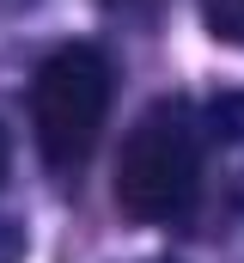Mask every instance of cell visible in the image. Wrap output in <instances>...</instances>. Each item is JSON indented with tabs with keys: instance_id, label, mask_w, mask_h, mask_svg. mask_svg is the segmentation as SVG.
I'll return each mask as SVG.
<instances>
[{
	"instance_id": "obj_3",
	"label": "cell",
	"mask_w": 244,
	"mask_h": 263,
	"mask_svg": "<svg viewBox=\"0 0 244 263\" xmlns=\"http://www.w3.org/2000/svg\"><path fill=\"white\" fill-rule=\"evenodd\" d=\"M201 129L220 135V141H244V92H220V98L201 110Z\"/></svg>"
},
{
	"instance_id": "obj_1",
	"label": "cell",
	"mask_w": 244,
	"mask_h": 263,
	"mask_svg": "<svg viewBox=\"0 0 244 263\" xmlns=\"http://www.w3.org/2000/svg\"><path fill=\"white\" fill-rule=\"evenodd\" d=\"M201 159H208L201 110L183 104V98H159L122 141V159H116L122 214H134L147 227L183 220L201 196Z\"/></svg>"
},
{
	"instance_id": "obj_4",
	"label": "cell",
	"mask_w": 244,
	"mask_h": 263,
	"mask_svg": "<svg viewBox=\"0 0 244 263\" xmlns=\"http://www.w3.org/2000/svg\"><path fill=\"white\" fill-rule=\"evenodd\" d=\"M201 25L220 43H244V0H201Z\"/></svg>"
},
{
	"instance_id": "obj_6",
	"label": "cell",
	"mask_w": 244,
	"mask_h": 263,
	"mask_svg": "<svg viewBox=\"0 0 244 263\" xmlns=\"http://www.w3.org/2000/svg\"><path fill=\"white\" fill-rule=\"evenodd\" d=\"M18 6H31V0H0V12H18Z\"/></svg>"
},
{
	"instance_id": "obj_2",
	"label": "cell",
	"mask_w": 244,
	"mask_h": 263,
	"mask_svg": "<svg viewBox=\"0 0 244 263\" xmlns=\"http://www.w3.org/2000/svg\"><path fill=\"white\" fill-rule=\"evenodd\" d=\"M116 98V67L98 43H61L31 73V129L55 172H73L92 159L104 117Z\"/></svg>"
},
{
	"instance_id": "obj_5",
	"label": "cell",
	"mask_w": 244,
	"mask_h": 263,
	"mask_svg": "<svg viewBox=\"0 0 244 263\" xmlns=\"http://www.w3.org/2000/svg\"><path fill=\"white\" fill-rule=\"evenodd\" d=\"M0 263H25V227L12 214H0Z\"/></svg>"
},
{
	"instance_id": "obj_7",
	"label": "cell",
	"mask_w": 244,
	"mask_h": 263,
	"mask_svg": "<svg viewBox=\"0 0 244 263\" xmlns=\"http://www.w3.org/2000/svg\"><path fill=\"white\" fill-rule=\"evenodd\" d=\"M0 172H6V129H0Z\"/></svg>"
}]
</instances>
